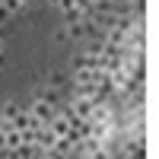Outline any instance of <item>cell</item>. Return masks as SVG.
I'll use <instances>...</instances> for the list:
<instances>
[{
	"label": "cell",
	"mask_w": 159,
	"mask_h": 159,
	"mask_svg": "<svg viewBox=\"0 0 159 159\" xmlns=\"http://www.w3.org/2000/svg\"><path fill=\"white\" fill-rule=\"evenodd\" d=\"M0 64H3V54H0Z\"/></svg>",
	"instance_id": "cell-11"
},
{
	"label": "cell",
	"mask_w": 159,
	"mask_h": 159,
	"mask_svg": "<svg viewBox=\"0 0 159 159\" xmlns=\"http://www.w3.org/2000/svg\"><path fill=\"white\" fill-rule=\"evenodd\" d=\"M0 54H3V38H0Z\"/></svg>",
	"instance_id": "cell-9"
},
{
	"label": "cell",
	"mask_w": 159,
	"mask_h": 159,
	"mask_svg": "<svg viewBox=\"0 0 159 159\" xmlns=\"http://www.w3.org/2000/svg\"><path fill=\"white\" fill-rule=\"evenodd\" d=\"M35 153H42L35 143H19L16 150H10V159H35Z\"/></svg>",
	"instance_id": "cell-3"
},
{
	"label": "cell",
	"mask_w": 159,
	"mask_h": 159,
	"mask_svg": "<svg viewBox=\"0 0 159 159\" xmlns=\"http://www.w3.org/2000/svg\"><path fill=\"white\" fill-rule=\"evenodd\" d=\"M48 159H64V153H54V150H48Z\"/></svg>",
	"instance_id": "cell-7"
},
{
	"label": "cell",
	"mask_w": 159,
	"mask_h": 159,
	"mask_svg": "<svg viewBox=\"0 0 159 159\" xmlns=\"http://www.w3.org/2000/svg\"><path fill=\"white\" fill-rule=\"evenodd\" d=\"M0 147H7V143H3V130H0Z\"/></svg>",
	"instance_id": "cell-8"
},
{
	"label": "cell",
	"mask_w": 159,
	"mask_h": 159,
	"mask_svg": "<svg viewBox=\"0 0 159 159\" xmlns=\"http://www.w3.org/2000/svg\"><path fill=\"white\" fill-rule=\"evenodd\" d=\"M48 3H61V0H48Z\"/></svg>",
	"instance_id": "cell-10"
},
{
	"label": "cell",
	"mask_w": 159,
	"mask_h": 159,
	"mask_svg": "<svg viewBox=\"0 0 159 159\" xmlns=\"http://www.w3.org/2000/svg\"><path fill=\"white\" fill-rule=\"evenodd\" d=\"M13 115H16V105H13V102H10V105H3V121H10Z\"/></svg>",
	"instance_id": "cell-5"
},
{
	"label": "cell",
	"mask_w": 159,
	"mask_h": 159,
	"mask_svg": "<svg viewBox=\"0 0 159 159\" xmlns=\"http://www.w3.org/2000/svg\"><path fill=\"white\" fill-rule=\"evenodd\" d=\"M3 143H7V150H16L19 143H22V134H19V130H7V134H3Z\"/></svg>",
	"instance_id": "cell-4"
},
{
	"label": "cell",
	"mask_w": 159,
	"mask_h": 159,
	"mask_svg": "<svg viewBox=\"0 0 159 159\" xmlns=\"http://www.w3.org/2000/svg\"><path fill=\"white\" fill-rule=\"evenodd\" d=\"M92 105H96V99H80V96H76V102H73V108H70V111H73L76 118H83V121H89Z\"/></svg>",
	"instance_id": "cell-2"
},
{
	"label": "cell",
	"mask_w": 159,
	"mask_h": 159,
	"mask_svg": "<svg viewBox=\"0 0 159 159\" xmlns=\"http://www.w3.org/2000/svg\"><path fill=\"white\" fill-rule=\"evenodd\" d=\"M10 16H13V13H10V10H7V7H3V3H0V25H3V22H7V19H10Z\"/></svg>",
	"instance_id": "cell-6"
},
{
	"label": "cell",
	"mask_w": 159,
	"mask_h": 159,
	"mask_svg": "<svg viewBox=\"0 0 159 159\" xmlns=\"http://www.w3.org/2000/svg\"><path fill=\"white\" fill-rule=\"evenodd\" d=\"M29 111H32V118H35V121H38V124H48V121H51V118H54V115H57V111H54V105H51L48 99H35V105H32V108H29Z\"/></svg>",
	"instance_id": "cell-1"
}]
</instances>
